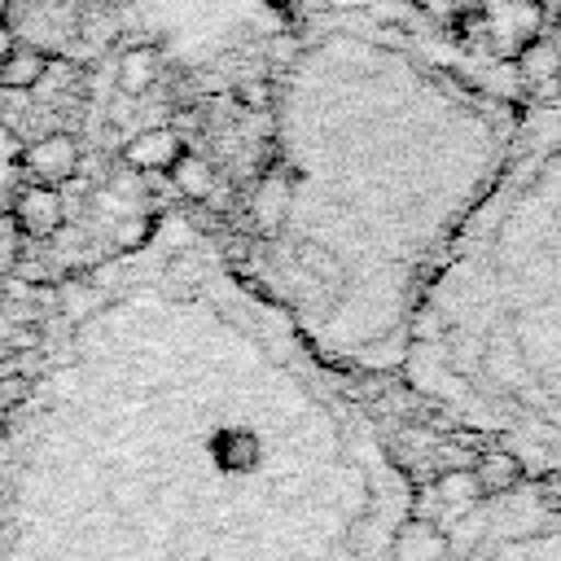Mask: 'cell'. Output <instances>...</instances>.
Masks as SVG:
<instances>
[{
    "instance_id": "1",
    "label": "cell",
    "mask_w": 561,
    "mask_h": 561,
    "mask_svg": "<svg viewBox=\"0 0 561 561\" xmlns=\"http://www.w3.org/2000/svg\"><path fill=\"white\" fill-rule=\"evenodd\" d=\"M513 140L508 110L412 39L316 26L276 83L250 280L320 355L403 364L416 307Z\"/></svg>"
},
{
    "instance_id": "2",
    "label": "cell",
    "mask_w": 561,
    "mask_h": 561,
    "mask_svg": "<svg viewBox=\"0 0 561 561\" xmlns=\"http://www.w3.org/2000/svg\"><path fill=\"white\" fill-rule=\"evenodd\" d=\"M403 368L425 394L561 451V110L517 127L416 307Z\"/></svg>"
},
{
    "instance_id": "3",
    "label": "cell",
    "mask_w": 561,
    "mask_h": 561,
    "mask_svg": "<svg viewBox=\"0 0 561 561\" xmlns=\"http://www.w3.org/2000/svg\"><path fill=\"white\" fill-rule=\"evenodd\" d=\"M18 167H22V175H26L31 184H53V188H61V184L79 171V145H75V136H66V131H48V136L22 145Z\"/></svg>"
},
{
    "instance_id": "4",
    "label": "cell",
    "mask_w": 561,
    "mask_h": 561,
    "mask_svg": "<svg viewBox=\"0 0 561 561\" xmlns=\"http://www.w3.org/2000/svg\"><path fill=\"white\" fill-rule=\"evenodd\" d=\"M9 215L18 219V232H22L26 241H44V237L61 232V224H66L61 188H53V184H31V180H26V184L18 188Z\"/></svg>"
},
{
    "instance_id": "5",
    "label": "cell",
    "mask_w": 561,
    "mask_h": 561,
    "mask_svg": "<svg viewBox=\"0 0 561 561\" xmlns=\"http://www.w3.org/2000/svg\"><path fill=\"white\" fill-rule=\"evenodd\" d=\"M44 75H48V57L31 44H13L0 61V88H9V92H31L44 83Z\"/></svg>"
},
{
    "instance_id": "6",
    "label": "cell",
    "mask_w": 561,
    "mask_h": 561,
    "mask_svg": "<svg viewBox=\"0 0 561 561\" xmlns=\"http://www.w3.org/2000/svg\"><path fill=\"white\" fill-rule=\"evenodd\" d=\"M18 153H22L18 131L0 123V210H9V206H13V197H18V188H22V175H18V171H22V167H18Z\"/></svg>"
},
{
    "instance_id": "7",
    "label": "cell",
    "mask_w": 561,
    "mask_h": 561,
    "mask_svg": "<svg viewBox=\"0 0 561 561\" xmlns=\"http://www.w3.org/2000/svg\"><path fill=\"white\" fill-rule=\"evenodd\" d=\"M175 158V140L167 136V131H145V136H136L131 145H127V162L131 167H167Z\"/></svg>"
},
{
    "instance_id": "8",
    "label": "cell",
    "mask_w": 561,
    "mask_h": 561,
    "mask_svg": "<svg viewBox=\"0 0 561 561\" xmlns=\"http://www.w3.org/2000/svg\"><path fill=\"white\" fill-rule=\"evenodd\" d=\"M22 232H18V219L9 210H0V280L13 276L22 267Z\"/></svg>"
},
{
    "instance_id": "9",
    "label": "cell",
    "mask_w": 561,
    "mask_h": 561,
    "mask_svg": "<svg viewBox=\"0 0 561 561\" xmlns=\"http://www.w3.org/2000/svg\"><path fill=\"white\" fill-rule=\"evenodd\" d=\"M118 79H123V88H127V92H140V88L153 79V53H145V48H131V53H123Z\"/></svg>"
},
{
    "instance_id": "10",
    "label": "cell",
    "mask_w": 561,
    "mask_h": 561,
    "mask_svg": "<svg viewBox=\"0 0 561 561\" xmlns=\"http://www.w3.org/2000/svg\"><path fill=\"white\" fill-rule=\"evenodd\" d=\"M13 44H18V39H13V31H9L4 22H0V61H4V53H9Z\"/></svg>"
},
{
    "instance_id": "11",
    "label": "cell",
    "mask_w": 561,
    "mask_h": 561,
    "mask_svg": "<svg viewBox=\"0 0 561 561\" xmlns=\"http://www.w3.org/2000/svg\"><path fill=\"white\" fill-rule=\"evenodd\" d=\"M4 13H9V0H0V22H4Z\"/></svg>"
}]
</instances>
